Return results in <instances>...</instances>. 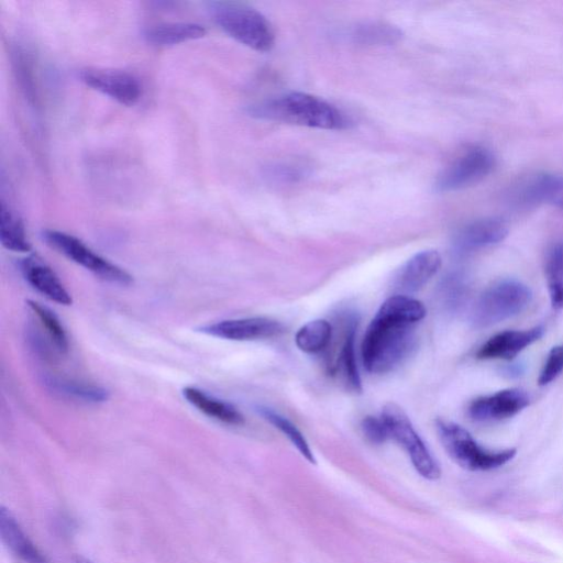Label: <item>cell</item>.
Masks as SVG:
<instances>
[{"label":"cell","instance_id":"d4e9b609","mask_svg":"<svg viewBox=\"0 0 563 563\" xmlns=\"http://www.w3.org/2000/svg\"><path fill=\"white\" fill-rule=\"evenodd\" d=\"M57 393L86 402H101L108 399V391L97 385L69 379H49L47 382Z\"/></svg>","mask_w":563,"mask_h":563},{"label":"cell","instance_id":"52a82bcc","mask_svg":"<svg viewBox=\"0 0 563 563\" xmlns=\"http://www.w3.org/2000/svg\"><path fill=\"white\" fill-rule=\"evenodd\" d=\"M43 239L52 249L103 280L119 285L132 283V276L128 272L95 253L74 235L56 230H46L43 232Z\"/></svg>","mask_w":563,"mask_h":563},{"label":"cell","instance_id":"30bf717a","mask_svg":"<svg viewBox=\"0 0 563 563\" xmlns=\"http://www.w3.org/2000/svg\"><path fill=\"white\" fill-rule=\"evenodd\" d=\"M530 404L529 395L520 388H507L481 396L468 406V416L479 422L510 418Z\"/></svg>","mask_w":563,"mask_h":563},{"label":"cell","instance_id":"83f0119b","mask_svg":"<svg viewBox=\"0 0 563 563\" xmlns=\"http://www.w3.org/2000/svg\"><path fill=\"white\" fill-rule=\"evenodd\" d=\"M27 305L33 313L40 320V323L45 329L49 339L60 353H66L68 350V338L66 331L56 314L48 308L40 305L38 302L29 300Z\"/></svg>","mask_w":563,"mask_h":563},{"label":"cell","instance_id":"2e32d148","mask_svg":"<svg viewBox=\"0 0 563 563\" xmlns=\"http://www.w3.org/2000/svg\"><path fill=\"white\" fill-rule=\"evenodd\" d=\"M0 536L4 545L21 563H49L5 507H0Z\"/></svg>","mask_w":563,"mask_h":563},{"label":"cell","instance_id":"4dcf8cb0","mask_svg":"<svg viewBox=\"0 0 563 563\" xmlns=\"http://www.w3.org/2000/svg\"><path fill=\"white\" fill-rule=\"evenodd\" d=\"M74 563H93V562L90 561L89 559L78 554V555L74 556Z\"/></svg>","mask_w":563,"mask_h":563},{"label":"cell","instance_id":"5bb4252c","mask_svg":"<svg viewBox=\"0 0 563 563\" xmlns=\"http://www.w3.org/2000/svg\"><path fill=\"white\" fill-rule=\"evenodd\" d=\"M20 269L25 280L41 295L59 305L71 303L70 294L64 287L55 272L36 256H29L20 262Z\"/></svg>","mask_w":563,"mask_h":563},{"label":"cell","instance_id":"44dd1931","mask_svg":"<svg viewBox=\"0 0 563 563\" xmlns=\"http://www.w3.org/2000/svg\"><path fill=\"white\" fill-rule=\"evenodd\" d=\"M0 241L5 249L13 252L31 250L21 219L3 199L0 207Z\"/></svg>","mask_w":563,"mask_h":563},{"label":"cell","instance_id":"d6986e66","mask_svg":"<svg viewBox=\"0 0 563 563\" xmlns=\"http://www.w3.org/2000/svg\"><path fill=\"white\" fill-rule=\"evenodd\" d=\"M185 399L200 412L228 424H241L244 421L241 412L230 402L214 398L203 390L186 387L183 390Z\"/></svg>","mask_w":563,"mask_h":563},{"label":"cell","instance_id":"484cf974","mask_svg":"<svg viewBox=\"0 0 563 563\" xmlns=\"http://www.w3.org/2000/svg\"><path fill=\"white\" fill-rule=\"evenodd\" d=\"M353 36L361 44L389 45L401 37V31L384 22H369L357 26Z\"/></svg>","mask_w":563,"mask_h":563},{"label":"cell","instance_id":"5b68a950","mask_svg":"<svg viewBox=\"0 0 563 563\" xmlns=\"http://www.w3.org/2000/svg\"><path fill=\"white\" fill-rule=\"evenodd\" d=\"M532 298L530 288L521 282L505 279L489 286L477 299L472 322L486 328L519 314Z\"/></svg>","mask_w":563,"mask_h":563},{"label":"cell","instance_id":"ffe728a7","mask_svg":"<svg viewBox=\"0 0 563 563\" xmlns=\"http://www.w3.org/2000/svg\"><path fill=\"white\" fill-rule=\"evenodd\" d=\"M355 325V319L349 318L347 324L345 327V333L343 335V342L341 344L336 364L333 366V369L341 372L351 389L354 391H361V378L356 366L354 350Z\"/></svg>","mask_w":563,"mask_h":563},{"label":"cell","instance_id":"cb8c5ba5","mask_svg":"<svg viewBox=\"0 0 563 563\" xmlns=\"http://www.w3.org/2000/svg\"><path fill=\"white\" fill-rule=\"evenodd\" d=\"M377 312L411 324L422 320L427 313L422 302L399 294L385 300Z\"/></svg>","mask_w":563,"mask_h":563},{"label":"cell","instance_id":"4fadbf2b","mask_svg":"<svg viewBox=\"0 0 563 563\" xmlns=\"http://www.w3.org/2000/svg\"><path fill=\"white\" fill-rule=\"evenodd\" d=\"M543 327L507 330L489 338L477 351L479 360H511L543 335Z\"/></svg>","mask_w":563,"mask_h":563},{"label":"cell","instance_id":"f546056e","mask_svg":"<svg viewBox=\"0 0 563 563\" xmlns=\"http://www.w3.org/2000/svg\"><path fill=\"white\" fill-rule=\"evenodd\" d=\"M361 426L364 435L374 444H380L389 438L388 429L382 418L367 416Z\"/></svg>","mask_w":563,"mask_h":563},{"label":"cell","instance_id":"9a60e30c","mask_svg":"<svg viewBox=\"0 0 563 563\" xmlns=\"http://www.w3.org/2000/svg\"><path fill=\"white\" fill-rule=\"evenodd\" d=\"M508 234V225L500 218L475 220L462 228L454 245L460 252H471L501 242Z\"/></svg>","mask_w":563,"mask_h":563},{"label":"cell","instance_id":"7a4b0ae2","mask_svg":"<svg viewBox=\"0 0 563 563\" xmlns=\"http://www.w3.org/2000/svg\"><path fill=\"white\" fill-rule=\"evenodd\" d=\"M413 345V324L377 312L363 339V364L369 373H387L410 354Z\"/></svg>","mask_w":563,"mask_h":563},{"label":"cell","instance_id":"3957f363","mask_svg":"<svg viewBox=\"0 0 563 563\" xmlns=\"http://www.w3.org/2000/svg\"><path fill=\"white\" fill-rule=\"evenodd\" d=\"M437 430L449 456L468 471L498 468L511 461L517 453L514 448L488 450L477 443L466 429L452 421L438 419Z\"/></svg>","mask_w":563,"mask_h":563},{"label":"cell","instance_id":"f1b7e54d","mask_svg":"<svg viewBox=\"0 0 563 563\" xmlns=\"http://www.w3.org/2000/svg\"><path fill=\"white\" fill-rule=\"evenodd\" d=\"M563 372V345H556L549 352L538 383L545 386L554 380Z\"/></svg>","mask_w":563,"mask_h":563},{"label":"cell","instance_id":"7c38bea8","mask_svg":"<svg viewBox=\"0 0 563 563\" xmlns=\"http://www.w3.org/2000/svg\"><path fill=\"white\" fill-rule=\"evenodd\" d=\"M441 256L435 250H426L410 257L397 272L393 288L407 295L421 289L440 269Z\"/></svg>","mask_w":563,"mask_h":563},{"label":"cell","instance_id":"603a6c76","mask_svg":"<svg viewBox=\"0 0 563 563\" xmlns=\"http://www.w3.org/2000/svg\"><path fill=\"white\" fill-rule=\"evenodd\" d=\"M332 327L323 319H316L302 325L295 335L296 345L303 352L323 351L331 341Z\"/></svg>","mask_w":563,"mask_h":563},{"label":"cell","instance_id":"ba28073f","mask_svg":"<svg viewBox=\"0 0 563 563\" xmlns=\"http://www.w3.org/2000/svg\"><path fill=\"white\" fill-rule=\"evenodd\" d=\"M496 164L486 147L472 146L457 155L438 176L439 191H453L477 184L492 173Z\"/></svg>","mask_w":563,"mask_h":563},{"label":"cell","instance_id":"8fae6325","mask_svg":"<svg viewBox=\"0 0 563 563\" xmlns=\"http://www.w3.org/2000/svg\"><path fill=\"white\" fill-rule=\"evenodd\" d=\"M203 333L233 341L267 339L280 334L284 325L268 318L255 317L223 320L205 325Z\"/></svg>","mask_w":563,"mask_h":563},{"label":"cell","instance_id":"ac0fdd59","mask_svg":"<svg viewBox=\"0 0 563 563\" xmlns=\"http://www.w3.org/2000/svg\"><path fill=\"white\" fill-rule=\"evenodd\" d=\"M206 29L192 22L161 23L147 27L144 32L145 40L152 45L170 46L206 35Z\"/></svg>","mask_w":563,"mask_h":563},{"label":"cell","instance_id":"277c9868","mask_svg":"<svg viewBox=\"0 0 563 563\" xmlns=\"http://www.w3.org/2000/svg\"><path fill=\"white\" fill-rule=\"evenodd\" d=\"M214 22L232 38L257 51H269L275 42L271 23L253 8L231 2L210 5Z\"/></svg>","mask_w":563,"mask_h":563},{"label":"cell","instance_id":"4316f807","mask_svg":"<svg viewBox=\"0 0 563 563\" xmlns=\"http://www.w3.org/2000/svg\"><path fill=\"white\" fill-rule=\"evenodd\" d=\"M258 412L265 420L283 432L306 460L310 463L316 462L305 437L292 422L269 408L261 407Z\"/></svg>","mask_w":563,"mask_h":563},{"label":"cell","instance_id":"8992f818","mask_svg":"<svg viewBox=\"0 0 563 563\" xmlns=\"http://www.w3.org/2000/svg\"><path fill=\"white\" fill-rule=\"evenodd\" d=\"M389 433L408 454L416 471L427 479H437L441 470L426 443L415 430L406 412L396 404L384 406L380 417Z\"/></svg>","mask_w":563,"mask_h":563},{"label":"cell","instance_id":"e0dca14e","mask_svg":"<svg viewBox=\"0 0 563 563\" xmlns=\"http://www.w3.org/2000/svg\"><path fill=\"white\" fill-rule=\"evenodd\" d=\"M523 203H549L563 210V175L542 173L525 181L517 191Z\"/></svg>","mask_w":563,"mask_h":563},{"label":"cell","instance_id":"6da1fadb","mask_svg":"<svg viewBox=\"0 0 563 563\" xmlns=\"http://www.w3.org/2000/svg\"><path fill=\"white\" fill-rule=\"evenodd\" d=\"M256 118L324 130L349 126L346 115L330 102L305 92H290L253 106Z\"/></svg>","mask_w":563,"mask_h":563},{"label":"cell","instance_id":"9c48e42d","mask_svg":"<svg viewBox=\"0 0 563 563\" xmlns=\"http://www.w3.org/2000/svg\"><path fill=\"white\" fill-rule=\"evenodd\" d=\"M79 78L86 86L124 106L135 104L142 95L137 78L124 70L89 67L79 71Z\"/></svg>","mask_w":563,"mask_h":563},{"label":"cell","instance_id":"7402d4cb","mask_svg":"<svg viewBox=\"0 0 563 563\" xmlns=\"http://www.w3.org/2000/svg\"><path fill=\"white\" fill-rule=\"evenodd\" d=\"M545 277L551 305L563 308V241L554 243L545 255Z\"/></svg>","mask_w":563,"mask_h":563}]
</instances>
